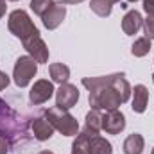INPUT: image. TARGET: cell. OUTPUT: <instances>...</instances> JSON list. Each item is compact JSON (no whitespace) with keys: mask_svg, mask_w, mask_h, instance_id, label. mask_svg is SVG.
Here are the masks:
<instances>
[{"mask_svg":"<svg viewBox=\"0 0 154 154\" xmlns=\"http://www.w3.org/2000/svg\"><path fill=\"white\" fill-rule=\"evenodd\" d=\"M82 86L90 91L88 102L91 109L99 111H113L118 109L131 99V84L124 74H111V75L84 77Z\"/></svg>","mask_w":154,"mask_h":154,"instance_id":"1","label":"cell"},{"mask_svg":"<svg viewBox=\"0 0 154 154\" xmlns=\"http://www.w3.org/2000/svg\"><path fill=\"white\" fill-rule=\"evenodd\" d=\"M27 118L16 113L2 97H0V136L7 138L11 145L27 138Z\"/></svg>","mask_w":154,"mask_h":154,"instance_id":"2","label":"cell"},{"mask_svg":"<svg viewBox=\"0 0 154 154\" xmlns=\"http://www.w3.org/2000/svg\"><path fill=\"white\" fill-rule=\"evenodd\" d=\"M45 118L63 136H77V133H79V122L75 116L68 113V109H61L57 106L48 108V109H45Z\"/></svg>","mask_w":154,"mask_h":154,"instance_id":"3","label":"cell"},{"mask_svg":"<svg viewBox=\"0 0 154 154\" xmlns=\"http://www.w3.org/2000/svg\"><path fill=\"white\" fill-rule=\"evenodd\" d=\"M7 27L11 31L13 36H16L18 39H27L34 34H38V27L34 25V22L31 20V16L27 14V11L23 9H14L9 18H7Z\"/></svg>","mask_w":154,"mask_h":154,"instance_id":"4","label":"cell"},{"mask_svg":"<svg viewBox=\"0 0 154 154\" xmlns=\"http://www.w3.org/2000/svg\"><path fill=\"white\" fill-rule=\"evenodd\" d=\"M38 74V63L31 56H20L13 68V81L18 88H25Z\"/></svg>","mask_w":154,"mask_h":154,"instance_id":"5","label":"cell"},{"mask_svg":"<svg viewBox=\"0 0 154 154\" xmlns=\"http://www.w3.org/2000/svg\"><path fill=\"white\" fill-rule=\"evenodd\" d=\"M79 97H81V93H79L75 84L63 82L56 90V106L61 108V109H72L77 104Z\"/></svg>","mask_w":154,"mask_h":154,"instance_id":"6","label":"cell"},{"mask_svg":"<svg viewBox=\"0 0 154 154\" xmlns=\"http://www.w3.org/2000/svg\"><path fill=\"white\" fill-rule=\"evenodd\" d=\"M22 43H23V48L27 50V54L36 63H47L48 61V47L43 41V38L39 36V32L34 34V36H31V38L23 39Z\"/></svg>","mask_w":154,"mask_h":154,"instance_id":"7","label":"cell"},{"mask_svg":"<svg viewBox=\"0 0 154 154\" xmlns=\"http://www.w3.org/2000/svg\"><path fill=\"white\" fill-rule=\"evenodd\" d=\"M54 84H52V81H48V79H38L34 84H32V88H31V91H29V100H31V104H34V106H39V104H45L52 95H54Z\"/></svg>","mask_w":154,"mask_h":154,"instance_id":"8","label":"cell"},{"mask_svg":"<svg viewBox=\"0 0 154 154\" xmlns=\"http://www.w3.org/2000/svg\"><path fill=\"white\" fill-rule=\"evenodd\" d=\"M125 129V115L120 109L104 111L102 115V131L108 134H120Z\"/></svg>","mask_w":154,"mask_h":154,"instance_id":"9","label":"cell"},{"mask_svg":"<svg viewBox=\"0 0 154 154\" xmlns=\"http://www.w3.org/2000/svg\"><path fill=\"white\" fill-rule=\"evenodd\" d=\"M65 16H66V5H65L63 2H59V4H54V5L41 16V22H43L45 29L54 31V29H57V27L63 23Z\"/></svg>","mask_w":154,"mask_h":154,"instance_id":"10","label":"cell"},{"mask_svg":"<svg viewBox=\"0 0 154 154\" xmlns=\"http://www.w3.org/2000/svg\"><path fill=\"white\" fill-rule=\"evenodd\" d=\"M31 131H32V136L38 142H47V140L52 138V134H54L56 129L52 127V124L45 116H36L31 122Z\"/></svg>","mask_w":154,"mask_h":154,"instance_id":"11","label":"cell"},{"mask_svg":"<svg viewBox=\"0 0 154 154\" xmlns=\"http://www.w3.org/2000/svg\"><path fill=\"white\" fill-rule=\"evenodd\" d=\"M142 25H143V18H142L140 11H136V9L127 11L122 18V31L127 36H134L142 29Z\"/></svg>","mask_w":154,"mask_h":154,"instance_id":"12","label":"cell"},{"mask_svg":"<svg viewBox=\"0 0 154 154\" xmlns=\"http://www.w3.org/2000/svg\"><path fill=\"white\" fill-rule=\"evenodd\" d=\"M133 100H131V108L134 113H145L147 104H149V90L143 84H136L131 91Z\"/></svg>","mask_w":154,"mask_h":154,"instance_id":"13","label":"cell"},{"mask_svg":"<svg viewBox=\"0 0 154 154\" xmlns=\"http://www.w3.org/2000/svg\"><path fill=\"white\" fill-rule=\"evenodd\" d=\"M90 136H95L102 131V113L99 109H90L84 118V129Z\"/></svg>","mask_w":154,"mask_h":154,"instance_id":"14","label":"cell"},{"mask_svg":"<svg viewBox=\"0 0 154 154\" xmlns=\"http://www.w3.org/2000/svg\"><path fill=\"white\" fill-rule=\"evenodd\" d=\"M143 149H145V140L140 133L129 134L124 140V145H122L124 154H143Z\"/></svg>","mask_w":154,"mask_h":154,"instance_id":"15","label":"cell"},{"mask_svg":"<svg viewBox=\"0 0 154 154\" xmlns=\"http://www.w3.org/2000/svg\"><path fill=\"white\" fill-rule=\"evenodd\" d=\"M88 152L90 154H113V145L102 138L100 134H95V136H90L88 140Z\"/></svg>","mask_w":154,"mask_h":154,"instance_id":"16","label":"cell"},{"mask_svg":"<svg viewBox=\"0 0 154 154\" xmlns=\"http://www.w3.org/2000/svg\"><path fill=\"white\" fill-rule=\"evenodd\" d=\"M120 0H90V9L100 16V18H108L113 11V5Z\"/></svg>","mask_w":154,"mask_h":154,"instance_id":"17","label":"cell"},{"mask_svg":"<svg viewBox=\"0 0 154 154\" xmlns=\"http://www.w3.org/2000/svg\"><path fill=\"white\" fill-rule=\"evenodd\" d=\"M48 72H50L52 81L57 82V84L68 82V79H70V68H68L65 63H52V65L48 66Z\"/></svg>","mask_w":154,"mask_h":154,"instance_id":"18","label":"cell"},{"mask_svg":"<svg viewBox=\"0 0 154 154\" xmlns=\"http://www.w3.org/2000/svg\"><path fill=\"white\" fill-rule=\"evenodd\" d=\"M88 140H90V134L86 131L77 133L75 140L72 143V152L70 154H90L88 152Z\"/></svg>","mask_w":154,"mask_h":154,"instance_id":"19","label":"cell"},{"mask_svg":"<svg viewBox=\"0 0 154 154\" xmlns=\"http://www.w3.org/2000/svg\"><path fill=\"white\" fill-rule=\"evenodd\" d=\"M149 50H151V39L145 38V36L134 39V43H133V47H131V54H133L134 57H143V56L149 54Z\"/></svg>","mask_w":154,"mask_h":154,"instance_id":"20","label":"cell"},{"mask_svg":"<svg viewBox=\"0 0 154 154\" xmlns=\"http://www.w3.org/2000/svg\"><path fill=\"white\" fill-rule=\"evenodd\" d=\"M56 2L54 0H31V11L34 13V14H38V16H43L52 5H54Z\"/></svg>","mask_w":154,"mask_h":154,"instance_id":"21","label":"cell"},{"mask_svg":"<svg viewBox=\"0 0 154 154\" xmlns=\"http://www.w3.org/2000/svg\"><path fill=\"white\" fill-rule=\"evenodd\" d=\"M143 32H145V38H149L151 41L154 39V16L147 14V18L143 20Z\"/></svg>","mask_w":154,"mask_h":154,"instance_id":"22","label":"cell"},{"mask_svg":"<svg viewBox=\"0 0 154 154\" xmlns=\"http://www.w3.org/2000/svg\"><path fill=\"white\" fill-rule=\"evenodd\" d=\"M9 147H11L9 140L4 138V136H0V154H7L9 152Z\"/></svg>","mask_w":154,"mask_h":154,"instance_id":"23","label":"cell"},{"mask_svg":"<svg viewBox=\"0 0 154 154\" xmlns=\"http://www.w3.org/2000/svg\"><path fill=\"white\" fill-rule=\"evenodd\" d=\"M7 86H9V75H7L5 72H2V70H0V91H2V90H5Z\"/></svg>","mask_w":154,"mask_h":154,"instance_id":"24","label":"cell"},{"mask_svg":"<svg viewBox=\"0 0 154 154\" xmlns=\"http://www.w3.org/2000/svg\"><path fill=\"white\" fill-rule=\"evenodd\" d=\"M143 9L147 14L154 16V0H143Z\"/></svg>","mask_w":154,"mask_h":154,"instance_id":"25","label":"cell"},{"mask_svg":"<svg viewBox=\"0 0 154 154\" xmlns=\"http://www.w3.org/2000/svg\"><path fill=\"white\" fill-rule=\"evenodd\" d=\"M5 9H7V4H5V0H0V20L4 18V14H5Z\"/></svg>","mask_w":154,"mask_h":154,"instance_id":"26","label":"cell"},{"mask_svg":"<svg viewBox=\"0 0 154 154\" xmlns=\"http://www.w3.org/2000/svg\"><path fill=\"white\" fill-rule=\"evenodd\" d=\"M61 2L66 5V4H81V2H84V0H61Z\"/></svg>","mask_w":154,"mask_h":154,"instance_id":"27","label":"cell"},{"mask_svg":"<svg viewBox=\"0 0 154 154\" xmlns=\"http://www.w3.org/2000/svg\"><path fill=\"white\" fill-rule=\"evenodd\" d=\"M39 154H54V152H52V151H41Z\"/></svg>","mask_w":154,"mask_h":154,"instance_id":"28","label":"cell"},{"mask_svg":"<svg viewBox=\"0 0 154 154\" xmlns=\"http://www.w3.org/2000/svg\"><path fill=\"white\" fill-rule=\"evenodd\" d=\"M125 2H138V0H125Z\"/></svg>","mask_w":154,"mask_h":154,"instance_id":"29","label":"cell"},{"mask_svg":"<svg viewBox=\"0 0 154 154\" xmlns=\"http://www.w3.org/2000/svg\"><path fill=\"white\" fill-rule=\"evenodd\" d=\"M151 154H154V147H152V151H151Z\"/></svg>","mask_w":154,"mask_h":154,"instance_id":"30","label":"cell"},{"mask_svg":"<svg viewBox=\"0 0 154 154\" xmlns=\"http://www.w3.org/2000/svg\"><path fill=\"white\" fill-rule=\"evenodd\" d=\"M152 82H154V74H152Z\"/></svg>","mask_w":154,"mask_h":154,"instance_id":"31","label":"cell"},{"mask_svg":"<svg viewBox=\"0 0 154 154\" xmlns=\"http://www.w3.org/2000/svg\"><path fill=\"white\" fill-rule=\"evenodd\" d=\"M11 2H18V0H11Z\"/></svg>","mask_w":154,"mask_h":154,"instance_id":"32","label":"cell"}]
</instances>
